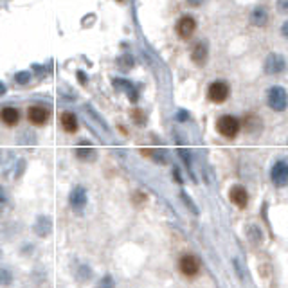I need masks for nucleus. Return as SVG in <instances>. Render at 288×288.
<instances>
[{"label": "nucleus", "instance_id": "nucleus-1", "mask_svg": "<svg viewBox=\"0 0 288 288\" xmlns=\"http://www.w3.org/2000/svg\"><path fill=\"white\" fill-rule=\"evenodd\" d=\"M267 101H269V106L274 110V112H283L288 106V94L283 86L276 85L270 86L269 94H267Z\"/></svg>", "mask_w": 288, "mask_h": 288}, {"label": "nucleus", "instance_id": "nucleus-2", "mask_svg": "<svg viewBox=\"0 0 288 288\" xmlns=\"http://www.w3.org/2000/svg\"><path fill=\"white\" fill-rule=\"evenodd\" d=\"M216 130L221 137L225 139H234L239 131V121L232 116H221L216 121Z\"/></svg>", "mask_w": 288, "mask_h": 288}, {"label": "nucleus", "instance_id": "nucleus-3", "mask_svg": "<svg viewBox=\"0 0 288 288\" xmlns=\"http://www.w3.org/2000/svg\"><path fill=\"white\" fill-rule=\"evenodd\" d=\"M229 94H231V90H229L227 83H225V81H214V83H211V85H209V90H207V98H209V101L220 105V103L227 101Z\"/></svg>", "mask_w": 288, "mask_h": 288}, {"label": "nucleus", "instance_id": "nucleus-4", "mask_svg": "<svg viewBox=\"0 0 288 288\" xmlns=\"http://www.w3.org/2000/svg\"><path fill=\"white\" fill-rule=\"evenodd\" d=\"M270 180L274 186L284 187L288 184V162L286 161H277L270 169Z\"/></svg>", "mask_w": 288, "mask_h": 288}, {"label": "nucleus", "instance_id": "nucleus-5", "mask_svg": "<svg viewBox=\"0 0 288 288\" xmlns=\"http://www.w3.org/2000/svg\"><path fill=\"white\" fill-rule=\"evenodd\" d=\"M179 269H180V272H182L186 277L198 276V272H200V261H198V258H196V256H193V254L182 256V258H180V261H179Z\"/></svg>", "mask_w": 288, "mask_h": 288}, {"label": "nucleus", "instance_id": "nucleus-6", "mask_svg": "<svg viewBox=\"0 0 288 288\" xmlns=\"http://www.w3.org/2000/svg\"><path fill=\"white\" fill-rule=\"evenodd\" d=\"M286 69V61H284V58L281 56V54H269L265 60V72L269 76H274V74H281V72Z\"/></svg>", "mask_w": 288, "mask_h": 288}, {"label": "nucleus", "instance_id": "nucleus-7", "mask_svg": "<svg viewBox=\"0 0 288 288\" xmlns=\"http://www.w3.org/2000/svg\"><path fill=\"white\" fill-rule=\"evenodd\" d=\"M195 31H196V20L189 15L182 16V18L179 20V24H176V33H179V36L184 38V40H189V38L195 34Z\"/></svg>", "mask_w": 288, "mask_h": 288}, {"label": "nucleus", "instance_id": "nucleus-8", "mask_svg": "<svg viewBox=\"0 0 288 288\" xmlns=\"http://www.w3.org/2000/svg\"><path fill=\"white\" fill-rule=\"evenodd\" d=\"M229 198H231V202L234 204L236 207H239V209H245L249 204V193L247 189H245L243 186H239V184H236V186L231 187V191H229Z\"/></svg>", "mask_w": 288, "mask_h": 288}, {"label": "nucleus", "instance_id": "nucleus-9", "mask_svg": "<svg viewBox=\"0 0 288 288\" xmlns=\"http://www.w3.org/2000/svg\"><path fill=\"white\" fill-rule=\"evenodd\" d=\"M27 119L29 123H33L34 126H43L47 121H49V110H45L43 106H29L27 108Z\"/></svg>", "mask_w": 288, "mask_h": 288}, {"label": "nucleus", "instance_id": "nucleus-10", "mask_svg": "<svg viewBox=\"0 0 288 288\" xmlns=\"http://www.w3.org/2000/svg\"><path fill=\"white\" fill-rule=\"evenodd\" d=\"M69 202L74 209H83L86 204V189L83 186H76L74 189L71 191V195H69Z\"/></svg>", "mask_w": 288, "mask_h": 288}, {"label": "nucleus", "instance_id": "nucleus-11", "mask_svg": "<svg viewBox=\"0 0 288 288\" xmlns=\"http://www.w3.org/2000/svg\"><path fill=\"white\" fill-rule=\"evenodd\" d=\"M207 56H209V49H207V43L206 41H200V43L195 45V49H193V53H191V60L195 61L196 65H206L207 61Z\"/></svg>", "mask_w": 288, "mask_h": 288}, {"label": "nucleus", "instance_id": "nucleus-12", "mask_svg": "<svg viewBox=\"0 0 288 288\" xmlns=\"http://www.w3.org/2000/svg\"><path fill=\"white\" fill-rule=\"evenodd\" d=\"M0 117H2V121H4L6 126H16V124H18V121H20L18 110L13 108V106H6V108H2Z\"/></svg>", "mask_w": 288, "mask_h": 288}, {"label": "nucleus", "instance_id": "nucleus-13", "mask_svg": "<svg viewBox=\"0 0 288 288\" xmlns=\"http://www.w3.org/2000/svg\"><path fill=\"white\" fill-rule=\"evenodd\" d=\"M60 121H61V126H63V130L67 131V134H76V131H78V119H76L74 114L63 112Z\"/></svg>", "mask_w": 288, "mask_h": 288}, {"label": "nucleus", "instance_id": "nucleus-14", "mask_svg": "<svg viewBox=\"0 0 288 288\" xmlns=\"http://www.w3.org/2000/svg\"><path fill=\"white\" fill-rule=\"evenodd\" d=\"M251 22L254 24L256 27L267 26V22H269V13H267L263 8H256L254 11H252V15H251Z\"/></svg>", "mask_w": 288, "mask_h": 288}, {"label": "nucleus", "instance_id": "nucleus-15", "mask_svg": "<svg viewBox=\"0 0 288 288\" xmlns=\"http://www.w3.org/2000/svg\"><path fill=\"white\" fill-rule=\"evenodd\" d=\"M29 79H31L29 72H18V74L15 76V81L20 83V85H26V83H29Z\"/></svg>", "mask_w": 288, "mask_h": 288}, {"label": "nucleus", "instance_id": "nucleus-16", "mask_svg": "<svg viewBox=\"0 0 288 288\" xmlns=\"http://www.w3.org/2000/svg\"><path fill=\"white\" fill-rule=\"evenodd\" d=\"M277 11L288 15V0H277Z\"/></svg>", "mask_w": 288, "mask_h": 288}, {"label": "nucleus", "instance_id": "nucleus-17", "mask_svg": "<svg viewBox=\"0 0 288 288\" xmlns=\"http://www.w3.org/2000/svg\"><path fill=\"white\" fill-rule=\"evenodd\" d=\"M92 153H94L92 148H86V150H85V148H79V150H78V155H79V157H81V159L90 157V155H92Z\"/></svg>", "mask_w": 288, "mask_h": 288}, {"label": "nucleus", "instance_id": "nucleus-18", "mask_svg": "<svg viewBox=\"0 0 288 288\" xmlns=\"http://www.w3.org/2000/svg\"><path fill=\"white\" fill-rule=\"evenodd\" d=\"M281 34H283L284 38H288V20L281 26Z\"/></svg>", "mask_w": 288, "mask_h": 288}, {"label": "nucleus", "instance_id": "nucleus-19", "mask_svg": "<svg viewBox=\"0 0 288 288\" xmlns=\"http://www.w3.org/2000/svg\"><path fill=\"white\" fill-rule=\"evenodd\" d=\"M186 2H187L189 6H193V8H198V6L202 4L204 0H186Z\"/></svg>", "mask_w": 288, "mask_h": 288}]
</instances>
